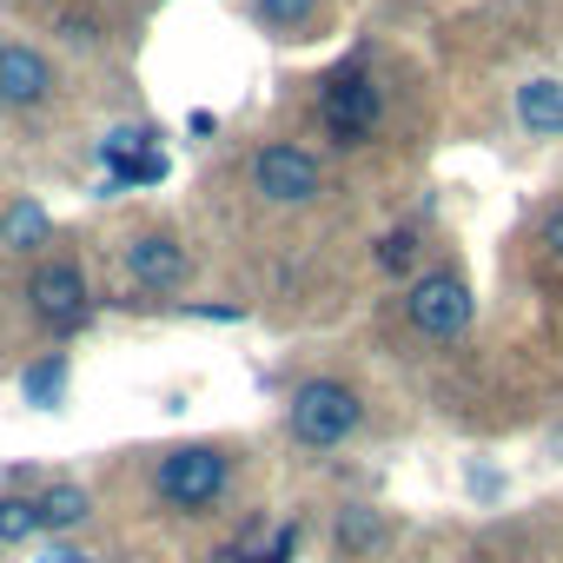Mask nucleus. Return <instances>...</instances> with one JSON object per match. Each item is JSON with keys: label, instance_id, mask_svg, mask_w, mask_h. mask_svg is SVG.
Segmentation results:
<instances>
[{"label": "nucleus", "instance_id": "22", "mask_svg": "<svg viewBox=\"0 0 563 563\" xmlns=\"http://www.w3.org/2000/svg\"><path fill=\"white\" fill-rule=\"evenodd\" d=\"M556 451H563V438H556Z\"/></svg>", "mask_w": 563, "mask_h": 563}, {"label": "nucleus", "instance_id": "4", "mask_svg": "<svg viewBox=\"0 0 563 563\" xmlns=\"http://www.w3.org/2000/svg\"><path fill=\"white\" fill-rule=\"evenodd\" d=\"M27 312H34L54 339L87 332V319H93L87 272H80L74 258H47V265H34V278H27Z\"/></svg>", "mask_w": 563, "mask_h": 563}, {"label": "nucleus", "instance_id": "8", "mask_svg": "<svg viewBox=\"0 0 563 563\" xmlns=\"http://www.w3.org/2000/svg\"><path fill=\"white\" fill-rule=\"evenodd\" d=\"M47 100H54V67H47V54L27 47V41H8V47H0V107L27 113V107H47Z\"/></svg>", "mask_w": 563, "mask_h": 563}, {"label": "nucleus", "instance_id": "20", "mask_svg": "<svg viewBox=\"0 0 563 563\" xmlns=\"http://www.w3.org/2000/svg\"><path fill=\"white\" fill-rule=\"evenodd\" d=\"M543 245H550V258L563 265V206H550V212H543Z\"/></svg>", "mask_w": 563, "mask_h": 563}, {"label": "nucleus", "instance_id": "1", "mask_svg": "<svg viewBox=\"0 0 563 563\" xmlns=\"http://www.w3.org/2000/svg\"><path fill=\"white\" fill-rule=\"evenodd\" d=\"M358 424H365V405L345 378H306L286 398V431L306 451H339L345 438H358Z\"/></svg>", "mask_w": 563, "mask_h": 563}, {"label": "nucleus", "instance_id": "14", "mask_svg": "<svg viewBox=\"0 0 563 563\" xmlns=\"http://www.w3.org/2000/svg\"><path fill=\"white\" fill-rule=\"evenodd\" d=\"M34 537H47V523H41V497L8 490V497H0V543H34Z\"/></svg>", "mask_w": 563, "mask_h": 563}, {"label": "nucleus", "instance_id": "18", "mask_svg": "<svg viewBox=\"0 0 563 563\" xmlns=\"http://www.w3.org/2000/svg\"><path fill=\"white\" fill-rule=\"evenodd\" d=\"M378 265L405 278V272L418 265V232H385V239H378Z\"/></svg>", "mask_w": 563, "mask_h": 563}, {"label": "nucleus", "instance_id": "21", "mask_svg": "<svg viewBox=\"0 0 563 563\" xmlns=\"http://www.w3.org/2000/svg\"><path fill=\"white\" fill-rule=\"evenodd\" d=\"M41 563H93V556L74 550V543H41Z\"/></svg>", "mask_w": 563, "mask_h": 563}, {"label": "nucleus", "instance_id": "9", "mask_svg": "<svg viewBox=\"0 0 563 563\" xmlns=\"http://www.w3.org/2000/svg\"><path fill=\"white\" fill-rule=\"evenodd\" d=\"M332 543H339V556H372V550L391 543V517L378 504H345L339 523H332Z\"/></svg>", "mask_w": 563, "mask_h": 563}, {"label": "nucleus", "instance_id": "2", "mask_svg": "<svg viewBox=\"0 0 563 563\" xmlns=\"http://www.w3.org/2000/svg\"><path fill=\"white\" fill-rule=\"evenodd\" d=\"M225 484H232L225 444H173V451H159V464H153V497H159L166 510H186V517L212 510V504L225 497Z\"/></svg>", "mask_w": 563, "mask_h": 563}, {"label": "nucleus", "instance_id": "10", "mask_svg": "<svg viewBox=\"0 0 563 563\" xmlns=\"http://www.w3.org/2000/svg\"><path fill=\"white\" fill-rule=\"evenodd\" d=\"M517 120H523V133L556 140L563 133V80H523L517 87Z\"/></svg>", "mask_w": 563, "mask_h": 563}, {"label": "nucleus", "instance_id": "19", "mask_svg": "<svg viewBox=\"0 0 563 563\" xmlns=\"http://www.w3.org/2000/svg\"><path fill=\"white\" fill-rule=\"evenodd\" d=\"M60 34H67L74 47H93V41H100V27H93L87 14H67V21H60Z\"/></svg>", "mask_w": 563, "mask_h": 563}, {"label": "nucleus", "instance_id": "13", "mask_svg": "<svg viewBox=\"0 0 563 563\" xmlns=\"http://www.w3.org/2000/svg\"><path fill=\"white\" fill-rule=\"evenodd\" d=\"M21 398H27L34 411H60V405H67V358H60V352L34 358V365L21 372Z\"/></svg>", "mask_w": 563, "mask_h": 563}, {"label": "nucleus", "instance_id": "15", "mask_svg": "<svg viewBox=\"0 0 563 563\" xmlns=\"http://www.w3.org/2000/svg\"><path fill=\"white\" fill-rule=\"evenodd\" d=\"M140 153H159V126H113V133L100 140V159H107V166H126V159H140Z\"/></svg>", "mask_w": 563, "mask_h": 563}, {"label": "nucleus", "instance_id": "16", "mask_svg": "<svg viewBox=\"0 0 563 563\" xmlns=\"http://www.w3.org/2000/svg\"><path fill=\"white\" fill-rule=\"evenodd\" d=\"M159 179H166V153H140V159L113 166V179L100 186V199H113V192H133V186H159Z\"/></svg>", "mask_w": 563, "mask_h": 563}, {"label": "nucleus", "instance_id": "17", "mask_svg": "<svg viewBox=\"0 0 563 563\" xmlns=\"http://www.w3.org/2000/svg\"><path fill=\"white\" fill-rule=\"evenodd\" d=\"M252 8H258V21L278 27V34H299V27L319 21V0H252Z\"/></svg>", "mask_w": 563, "mask_h": 563}, {"label": "nucleus", "instance_id": "6", "mask_svg": "<svg viewBox=\"0 0 563 563\" xmlns=\"http://www.w3.org/2000/svg\"><path fill=\"white\" fill-rule=\"evenodd\" d=\"M378 120H385V93L365 80V74H332L325 80V126H332V140L339 146H365L372 133H378Z\"/></svg>", "mask_w": 563, "mask_h": 563}, {"label": "nucleus", "instance_id": "3", "mask_svg": "<svg viewBox=\"0 0 563 563\" xmlns=\"http://www.w3.org/2000/svg\"><path fill=\"white\" fill-rule=\"evenodd\" d=\"M405 319L418 339L431 345H451L471 332V286H464V272L438 265V272H418L411 278V292H405Z\"/></svg>", "mask_w": 563, "mask_h": 563}, {"label": "nucleus", "instance_id": "5", "mask_svg": "<svg viewBox=\"0 0 563 563\" xmlns=\"http://www.w3.org/2000/svg\"><path fill=\"white\" fill-rule=\"evenodd\" d=\"M252 192H258L265 206H312V199L325 192V173H319V159H312L306 146L272 140V146H258V159H252Z\"/></svg>", "mask_w": 563, "mask_h": 563}, {"label": "nucleus", "instance_id": "7", "mask_svg": "<svg viewBox=\"0 0 563 563\" xmlns=\"http://www.w3.org/2000/svg\"><path fill=\"white\" fill-rule=\"evenodd\" d=\"M120 265H126V278H133L140 292H179L186 272H192V258H186V245H179L173 232H140V239H126V245H120Z\"/></svg>", "mask_w": 563, "mask_h": 563}, {"label": "nucleus", "instance_id": "12", "mask_svg": "<svg viewBox=\"0 0 563 563\" xmlns=\"http://www.w3.org/2000/svg\"><path fill=\"white\" fill-rule=\"evenodd\" d=\"M47 232H54V219H47L41 199H14L0 212V245L8 252H34V245H47Z\"/></svg>", "mask_w": 563, "mask_h": 563}, {"label": "nucleus", "instance_id": "11", "mask_svg": "<svg viewBox=\"0 0 563 563\" xmlns=\"http://www.w3.org/2000/svg\"><path fill=\"white\" fill-rule=\"evenodd\" d=\"M87 517H93V497H87L74 477L41 484V523H47V537H67V530H80Z\"/></svg>", "mask_w": 563, "mask_h": 563}]
</instances>
